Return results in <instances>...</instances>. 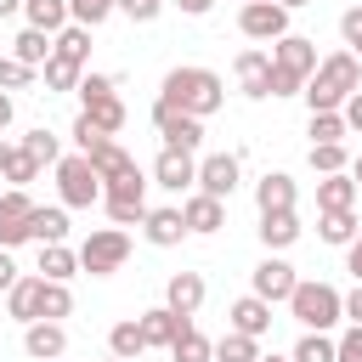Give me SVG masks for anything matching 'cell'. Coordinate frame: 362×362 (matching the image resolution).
Listing matches in <instances>:
<instances>
[{
    "label": "cell",
    "mask_w": 362,
    "mask_h": 362,
    "mask_svg": "<svg viewBox=\"0 0 362 362\" xmlns=\"http://www.w3.org/2000/svg\"><path fill=\"white\" fill-rule=\"evenodd\" d=\"M11 283H17V260L11 249H0V294H11Z\"/></svg>",
    "instance_id": "52"
},
{
    "label": "cell",
    "mask_w": 362,
    "mask_h": 362,
    "mask_svg": "<svg viewBox=\"0 0 362 362\" xmlns=\"http://www.w3.org/2000/svg\"><path fill=\"white\" fill-rule=\"evenodd\" d=\"M17 119V102H11V90H0V130Z\"/></svg>",
    "instance_id": "53"
},
{
    "label": "cell",
    "mask_w": 362,
    "mask_h": 362,
    "mask_svg": "<svg viewBox=\"0 0 362 362\" xmlns=\"http://www.w3.org/2000/svg\"><path fill=\"white\" fill-rule=\"evenodd\" d=\"M334 362H362V328H345L334 339Z\"/></svg>",
    "instance_id": "46"
},
{
    "label": "cell",
    "mask_w": 362,
    "mask_h": 362,
    "mask_svg": "<svg viewBox=\"0 0 362 362\" xmlns=\"http://www.w3.org/2000/svg\"><path fill=\"white\" fill-rule=\"evenodd\" d=\"M339 311L351 317V328H362V283H356L351 294H339Z\"/></svg>",
    "instance_id": "50"
},
{
    "label": "cell",
    "mask_w": 362,
    "mask_h": 362,
    "mask_svg": "<svg viewBox=\"0 0 362 362\" xmlns=\"http://www.w3.org/2000/svg\"><path fill=\"white\" fill-rule=\"evenodd\" d=\"M175 6H181V11H187V17H204V11H209V6H215V0H175Z\"/></svg>",
    "instance_id": "54"
},
{
    "label": "cell",
    "mask_w": 362,
    "mask_h": 362,
    "mask_svg": "<svg viewBox=\"0 0 362 362\" xmlns=\"http://www.w3.org/2000/svg\"><path fill=\"white\" fill-rule=\"evenodd\" d=\"M351 57H356V62H362V40H356V45H351Z\"/></svg>",
    "instance_id": "59"
},
{
    "label": "cell",
    "mask_w": 362,
    "mask_h": 362,
    "mask_svg": "<svg viewBox=\"0 0 362 362\" xmlns=\"http://www.w3.org/2000/svg\"><path fill=\"white\" fill-rule=\"evenodd\" d=\"M102 362H119V356H102Z\"/></svg>",
    "instance_id": "61"
},
{
    "label": "cell",
    "mask_w": 362,
    "mask_h": 362,
    "mask_svg": "<svg viewBox=\"0 0 362 362\" xmlns=\"http://www.w3.org/2000/svg\"><path fill=\"white\" fill-rule=\"evenodd\" d=\"M11 153H17V147H11V141H0V170L11 164Z\"/></svg>",
    "instance_id": "56"
},
{
    "label": "cell",
    "mask_w": 362,
    "mask_h": 362,
    "mask_svg": "<svg viewBox=\"0 0 362 362\" xmlns=\"http://www.w3.org/2000/svg\"><path fill=\"white\" fill-rule=\"evenodd\" d=\"M11 57H17L23 68H45V62H51V34H40V28H23V34L11 40Z\"/></svg>",
    "instance_id": "31"
},
{
    "label": "cell",
    "mask_w": 362,
    "mask_h": 362,
    "mask_svg": "<svg viewBox=\"0 0 362 362\" xmlns=\"http://www.w3.org/2000/svg\"><path fill=\"white\" fill-rule=\"evenodd\" d=\"M294 198H300V187H294V175H283V170H266V175L255 181V209H260V215H283V209H294Z\"/></svg>",
    "instance_id": "13"
},
{
    "label": "cell",
    "mask_w": 362,
    "mask_h": 362,
    "mask_svg": "<svg viewBox=\"0 0 362 362\" xmlns=\"http://www.w3.org/2000/svg\"><path fill=\"white\" fill-rule=\"evenodd\" d=\"M6 311L28 328V322H40V277H17L11 283V294H6Z\"/></svg>",
    "instance_id": "28"
},
{
    "label": "cell",
    "mask_w": 362,
    "mask_h": 362,
    "mask_svg": "<svg viewBox=\"0 0 362 362\" xmlns=\"http://www.w3.org/2000/svg\"><path fill=\"white\" fill-rule=\"evenodd\" d=\"M113 11H119V0H68V23H79V28H96Z\"/></svg>",
    "instance_id": "40"
},
{
    "label": "cell",
    "mask_w": 362,
    "mask_h": 362,
    "mask_svg": "<svg viewBox=\"0 0 362 362\" xmlns=\"http://www.w3.org/2000/svg\"><path fill=\"white\" fill-rule=\"evenodd\" d=\"M34 79V68H23L17 57H0V90H23Z\"/></svg>",
    "instance_id": "45"
},
{
    "label": "cell",
    "mask_w": 362,
    "mask_h": 362,
    "mask_svg": "<svg viewBox=\"0 0 362 362\" xmlns=\"http://www.w3.org/2000/svg\"><path fill=\"white\" fill-rule=\"evenodd\" d=\"M277 6H283V11H294V6H311V0H277Z\"/></svg>",
    "instance_id": "58"
},
{
    "label": "cell",
    "mask_w": 362,
    "mask_h": 362,
    "mask_svg": "<svg viewBox=\"0 0 362 362\" xmlns=\"http://www.w3.org/2000/svg\"><path fill=\"white\" fill-rule=\"evenodd\" d=\"M11 11H23V0H0V17H11Z\"/></svg>",
    "instance_id": "57"
},
{
    "label": "cell",
    "mask_w": 362,
    "mask_h": 362,
    "mask_svg": "<svg viewBox=\"0 0 362 362\" xmlns=\"http://www.w3.org/2000/svg\"><path fill=\"white\" fill-rule=\"evenodd\" d=\"M85 158H90V170H96L102 181H119V175H130V170H136V158H130L119 141H102V147H96V153H85Z\"/></svg>",
    "instance_id": "29"
},
{
    "label": "cell",
    "mask_w": 362,
    "mask_h": 362,
    "mask_svg": "<svg viewBox=\"0 0 362 362\" xmlns=\"http://www.w3.org/2000/svg\"><path fill=\"white\" fill-rule=\"evenodd\" d=\"M23 351L34 362H57V356H68V328L62 322H28L23 328Z\"/></svg>",
    "instance_id": "17"
},
{
    "label": "cell",
    "mask_w": 362,
    "mask_h": 362,
    "mask_svg": "<svg viewBox=\"0 0 362 362\" xmlns=\"http://www.w3.org/2000/svg\"><path fill=\"white\" fill-rule=\"evenodd\" d=\"M260 243H266V255H277V249H288V243H300V215L294 209H283V215H260Z\"/></svg>",
    "instance_id": "23"
},
{
    "label": "cell",
    "mask_w": 362,
    "mask_h": 362,
    "mask_svg": "<svg viewBox=\"0 0 362 362\" xmlns=\"http://www.w3.org/2000/svg\"><path fill=\"white\" fill-rule=\"evenodd\" d=\"M102 141H113V136H102V130H96V124L79 113V119H74V147H79V153H96Z\"/></svg>",
    "instance_id": "44"
},
{
    "label": "cell",
    "mask_w": 362,
    "mask_h": 362,
    "mask_svg": "<svg viewBox=\"0 0 362 362\" xmlns=\"http://www.w3.org/2000/svg\"><path fill=\"white\" fill-rule=\"evenodd\" d=\"M238 170H243L238 153H209V158H198V192L226 204V198L238 192Z\"/></svg>",
    "instance_id": "12"
},
{
    "label": "cell",
    "mask_w": 362,
    "mask_h": 362,
    "mask_svg": "<svg viewBox=\"0 0 362 362\" xmlns=\"http://www.w3.org/2000/svg\"><path fill=\"white\" fill-rule=\"evenodd\" d=\"M158 102H164V107H175V113L209 119V113H221L226 85H221V74H215V68H170V74H164V85H158Z\"/></svg>",
    "instance_id": "1"
},
{
    "label": "cell",
    "mask_w": 362,
    "mask_h": 362,
    "mask_svg": "<svg viewBox=\"0 0 362 362\" xmlns=\"http://www.w3.org/2000/svg\"><path fill=\"white\" fill-rule=\"evenodd\" d=\"M17 147H23V153H28L34 164H57V158H62V141H57V136H51L45 124H34V130H28V136H23Z\"/></svg>",
    "instance_id": "38"
},
{
    "label": "cell",
    "mask_w": 362,
    "mask_h": 362,
    "mask_svg": "<svg viewBox=\"0 0 362 362\" xmlns=\"http://www.w3.org/2000/svg\"><path fill=\"white\" fill-rule=\"evenodd\" d=\"M238 85H243V96L249 102H266V85H272V57L260 51V45H249V51H238Z\"/></svg>",
    "instance_id": "14"
},
{
    "label": "cell",
    "mask_w": 362,
    "mask_h": 362,
    "mask_svg": "<svg viewBox=\"0 0 362 362\" xmlns=\"http://www.w3.org/2000/svg\"><path fill=\"white\" fill-rule=\"evenodd\" d=\"M28 238H34V243H68V209H62V204H51V209L34 204V215H28Z\"/></svg>",
    "instance_id": "24"
},
{
    "label": "cell",
    "mask_w": 362,
    "mask_h": 362,
    "mask_svg": "<svg viewBox=\"0 0 362 362\" xmlns=\"http://www.w3.org/2000/svg\"><path fill=\"white\" fill-rule=\"evenodd\" d=\"M57 362H62V356H57Z\"/></svg>",
    "instance_id": "63"
},
{
    "label": "cell",
    "mask_w": 362,
    "mask_h": 362,
    "mask_svg": "<svg viewBox=\"0 0 362 362\" xmlns=\"http://www.w3.org/2000/svg\"><path fill=\"white\" fill-rule=\"evenodd\" d=\"M124 260H130V232L124 226H102L79 243V272H90V277H113Z\"/></svg>",
    "instance_id": "5"
},
{
    "label": "cell",
    "mask_w": 362,
    "mask_h": 362,
    "mask_svg": "<svg viewBox=\"0 0 362 362\" xmlns=\"http://www.w3.org/2000/svg\"><path fill=\"white\" fill-rule=\"evenodd\" d=\"M339 34H345V45H356V40H362V6H351V11L339 17Z\"/></svg>",
    "instance_id": "49"
},
{
    "label": "cell",
    "mask_w": 362,
    "mask_h": 362,
    "mask_svg": "<svg viewBox=\"0 0 362 362\" xmlns=\"http://www.w3.org/2000/svg\"><path fill=\"white\" fill-rule=\"evenodd\" d=\"M311 170H317V175H345V170H351L345 141H317V147H311Z\"/></svg>",
    "instance_id": "39"
},
{
    "label": "cell",
    "mask_w": 362,
    "mask_h": 362,
    "mask_svg": "<svg viewBox=\"0 0 362 362\" xmlns=\"http://www.w3.org/2000/svg\"><path fill=\"white\" fill-rule=\"evenodd\" d=\"M260 362H288V356H260Z\"/></svg>",
    "instance_id": "60"
},
{
    "label": "cell",
    "mask_w": 362,
    "mask_h": 362,
    "mask_svg": "<svg viewBox=\"0 0 362 362\" xmlns=\"http://www.w3.org/2000/svg\"><path fill=\"white\" fill-rule=\"evenodd\" d=\"M351 181H356V192H362V153L351 158Z\"/></svg>",
    "instance_id": "55"
},
{
    "label": "cell",
    "mask_w": 362,
    "mask_h": 362,
    "mask_svg": "<svg viewBox=\"0 0 362 362\" xmlns=\"http://www.w3.org/2000/svg\"><path fill=\"white\" fill-rule=\"evenodd\" d=\"M238 28L249 34V40H283L288 34V11L277 6V0H243V11H238Z\"/></svg>",
    "instance_id": "10"
},
{
    "label": "cell",
    "mask_w": 362,
    "mask_h": 362,
    "mask_svg": "<svg viewBox=\"0 0 362 362\" xmlns=\"http://www.w3.org/2000/svg\"><path fill=\"white\" fill-rule=\"evenodd\" d=\"M351 204H356V181H351V170L317 181V209H351Z\"/></svg>",
    "instance_id": "32"
},
{
    "label": "cell",
    "mask_w": 362,
    "mask_h": 362,
    "mask_svg": "<svg viewBox=\"0 0 362 362\" xmlns=\"http://www.w3.org/2000/svg\"><path fill=\"white\" fill-rule=\"evenodd\" d=\"M305 136H311V147H317V141H345L351 130H345V119H339V113H311Z\"/></svg>",
    "instance_id": "42"
},
{
    "label": "cell",
    "mask_w": 362,
    "mask_h": 362,
    "mask_svg": "<svg viewBox=\"0 0 362 362\" xmlns=\"http://www.w3.org/2000/svg\"><path fill=\"white\" fill-rule=\"evenodd\" d=\"M339 119H345V130H351V136H362V90H351V96H345Z\"/></svg>",
    "instance_id": "48"
},
{
    "label": "cell",
    "mask_w": 362,
    "mask_h": 362,
    "mask_svg": "<svg viewBox=\"0 0 362 362\" xmlns=\"http://www.w3.org/2000/svg\"><path fill=\"white\" fill-rule=\"evenodd\" d=\"M153 181H158V187H170V192H187V187H198V158H192V153H170V147H164V153L153 158Z\"/></svg>",
    "instance_id": "15"
},
{
    "label": "cell",
    "mask_w": 362,
    "mask_h": 362,
    "mask_svg": "<svg viewBox=\"0 0 362 362\" xmlns=\"http://www.w3.org/2000/svg\"><path fill=\"white\" fill-rule=\"evenodd\" d=\"M215 362H260V339H249V334H221L215 339Z\"/></svg>",
    "instance_id": "35"
},
{
    "label": "cell",
    "mask_w": 362,
    "mask_h": 362,
    "mask_svg": "<svg viewBox=\"0 0 362 362\" xmlns=\"http://www.w3.org/2000/svg\"><path fill=\"white\" fill-rule=\"evenodd\" d=\"M28 215H34L28 187H6V192H0V249L28 243Z\"/></svg>",
    "instance_id": "11"
},
{
    "label": "cell",
    "mask_w": 362,
    "mask_h": 362,
    "mask_svg": "<svg viewBox=\"0 0 362 362\" xmlns=\"http://www.w3.org/2000/svg\"><path fill=\"white\" fill-rule=\"evenodd\" d=\"M57 192H62V209H90V204H102V175L90 170L85 153H62V158H57Z\"/></svg>",
    "instance_id": "4"
},
{
    "label": "cell",
    "mask_w": 362,
    "mask_h": 362,
    "mask_svg": "<svg viewBox=\"0 0 362 362\" xmlns=\"http://www.w3.org/2000/svg\"><path fill=\"white\" fill-rule=\"evenodd\" d=\"M79 272V249H68V243H40V277L45 283H68Z\"/></svg>",
    "instance_id": "26"
},
{
    "label": "cell",
    "mask_w": 362,
    "mask_h": 362,
    "mask_svg": "<svg viewBox=\"0 0 362 362\" xmlns=\"http://www.w3.org/2000/svg\"><path fill=\"white\" fill-rule=\"evenodd\" d=\"M79 102H85L79 113H85L102 136H119V130H124V119H130V113H124V102H119V90H107V96H79Z\"/></svg>",
    "instance_id": "20"
},
{
    "label": "cell",
    "mask_w": 362,
    "mask_h": 362,
    "mask_svg": "<svg viewBox=\"0 0 362 362\" xmlns=\"http://www.w3.org/2000/svg\"><path fill=\"white\" fill-rule=\"evenodd\" d=\"M119 11H124L130 23H153V17L164 11V0H119Z\"/></svg>",
    "instance_id": "47"
},
{
    "label": "cell",
    "mask_w": 362,
    "mask_h": 362,
    "mask_svg": "<svg viewBox=\"0 0 362 362\" xmlns=\"http://www.w3.org/2000/svg\"><path fill=\"white\" fill-rule=\"evenodd\" d=\"M40 74H45V96H57V90H79V74H85V68H79V62H68V57H57V51H51V62H45V68H40Z\"/></svg>",
    "instance_id": "33"
},
{
    "label": "cell",
    "mask_w": 362,
    "mask_h": 362,
    "mask_svg": "<svg viewBox=\"0 0 362 362\" xmlns=\"http://www.w3.org/2000/svg\"><path fill=\"white\" fill-rule=\"evenodd\" d=\"M351 90H362V62H356L351 51L322 57V62H317V74L300 85V96H305V107H311V113H339Z\"/></svg>",
    "instance_id": "2"
},
{
    "label": "cell",
    "mask_w": 362,
    "mask_h": 362,
    "mask_svg": "<svg viewBox=\"0 0 362 362\" xmlns=\"http://www.w3.org/2000/svg\"><path fill=\"white\" fill-rule=\"evenodd\" d=\"M181 221H187V232H204V238H209V232H221V226H226V204H221V198L192 192V198L181 204Z\"/></svg>",
    "instance_id": "21"
},
{
    "label": "cell",
    "mask_w": 362,
    "mask_h": 362,
    "mask_svg": "<svg viewBox=\"0 0 362 362\" xmlns=\"http://www.w3.org/2000/svg\"><path fill=\"white\" fill-rule=\"evenodd\" d=\"M51 51L57 57H68V62H79L85 68V57H90V28H79V23H68L57 40H51Z\"/></svg>",
    "instance_id": "37"
},
{
    "label": "cell",
    "mask_w": 362,
    "mask_h": 362,
    "mask_svg": "<svg viewBox=\"0 0 362 362\" xmlns=\"http://www.w3.org/2000/svg\"><path fill=\"white\" fill-rule=\"evenodd\" d=\"M226 322H232V334L260 339V334H272V305H266V300H255V294H243V300H232Z\"/></svg>",
    "instance_id": "19"
},
{
    "label": "cell",
    "mask_w": 362,
    "mask_h": 362,
    "mask_svg": "<svg viewBox=\"0 0 362 362\" xmlns=\"http://www.w3.org/2000/svg\"><path fill=\"white\" fill-rule=\"evenodd\" d=\"M141 232H147L153 249H175L187 238V221H181V209H147L141 215Z\"/></svg>",
    "instance_id": "22"
},
{
    "label": "cell",
    "mask_w": 362,
    "mask_h": 362,
    "mask_svg": "<svg viewBox=\"0 0 362 362\" xmlns=\"http://www.w3.org/2000/svg\"><path fill=\"white\" fill-rule=\"evenodd\" d=\"M102 209L113 215V226H136L147 215V175L130 170L119 181H102Z\"/></svg>",
    "instance_id": "6"
},
{
    "label": "cell",
    "mask_w": 362,
    "mask_h": 362,
    "mask_svg": "<svg viewBox=\"0 0 362 362\" xmlns=\"http://www.w3.org/2000/svg\"><path fill=\"white\" fill-rule=\"evenodd\" d=\"M272 68L288 74L294 85H305V79L317 74V45H311L305 34H283V40H272Z\"/></svg>",
    "instance_id": "8"
},
{
    "label": "cell",
    "mask_w": 362,
    "mask_h": 362,
    "mask_svg": "<svg viewBox=\"0 0 362 362\" xmlns=\"http://www.w3.org/2000/svg\"><path fill=\"white\" fill-rule=\"evenodd\" d=\"M23 17H28V28H40V34H62L68 28V0H23Z\"/></svg>",
    "instance_id": "27"
},
{
    "label": "cell",
    "mask_w": 362,
    "mask_h": 362,
    "mask_svg": "<svg viewBox=\"0 0 362 362\" xmlns=\"http://www.w3.org/2000/svg\"><path fill=\"white\" fill-rule=\"evenodd\" d=\"M356 6H362V0H356Z\"/></svg>",
    "instance_id": "62"
},
{
    "label": "cell",
    "mask_w": 362,
    "mask_h": 362,
    "mask_svg": "<svg viewBox=\"0 0 362 362\" xmlns=\"http://www.w3.org/2000/svg\"><path fill=\"white\" fill-rule=\"evenodd\" d=\"M356 232H362V226H356V209H317V238H322V243L345 249Z\"/></svg>",
    "instance_id": "25"
},
{
    "label": "cell",
    "mask_w": 362,
    "mask_h": 362,
    "mask_svg": "<svg viewBox=\"0 0 362 362\" xmlns=\"http://www.w3.org/2000/svg\"><path fill=\"white\" fill-rule=\"evenodd\" d=\"M345 272H351V277L362 283V232H356V238L345 243Z\"/></svg>",
    "instance_id": "51"
},
{
    "label": "cell",
    "mask_w": 362,
    "mask_h": 362,
    "mask_svg": "<svg viewBox=\"0 0 362 362\" xmlns=\"http://www.w3.org/2000/svg\"><path fill=\"white\" fill-rule=\"evenodd\" d=\"M283 305L294 311V322H300L305 334H328V328L345 317V311H339V288H334V283H305V277L294 283V294H288Z\"/></svg>",
    "instance_id": "3"
},
{
    "label": "cell",
    "mask_w": 362,
    "mask_h": 362,
    "mask_svg": "<svg viewBox=\"0 0 362 362\" xmlns=\"http://www.w3.org/2000/svg\"><path fill=\"white\" fill-rule=\"evenodd\" d=\"M164 305H170L175 317H198V305H204V277H198V272H175V277L164 283Z\"/></svg>",
    "instance_id": "18"
},
{
    "label": "cell",
    "mask_w": 362,
    "mask_h": 362,
    "mask_svg": "<svg viewBox=\"0 0 362 362\" xmlns=\"http://www.w3.org/2000/svg\"><path fill=\"white\" fill-rule=\"evenodd\" d=\"M153 124H158V136H164L170 153H198L204 147V119H192V113H175V107L153 102Z\"/></svg>",
    "instance_id": "7"
},
{
    "label": "cell",
    "mask_w": 362,
    "mask_h": 362,
    "mask_svg": "<svg viewBox=\"0 0 362 362\" xmlns=\"http://www.w3.org/2000/svg\"><path fill=\"white\" fill-rule=\"evenodd\" d=\"M68 311H74L68 283H45V277H40V322H62Z\"/></svg>",
    "instance_id": "34"
},
{
    "label": "cell",
    "mask_w": 362,
    "mask_h": 362,
    "mask_svg": "<svg viewBox=\"0 0 362 362\" xmlns=\"http://www.w3.org/2000/svg\"><path fill=\"white\" fill-rule=\"evenodd\" d=\"M0 175H6V181H11V187H28V181H34V175H40V164H34V158H28V153H23V147H17V153H11V164H6V170H0Z\"/></svg>",
    "instance_id": "43"
},
{
    "label": "cell",
    "mask_w": 362,
    "mask_h": 362,
    "mask_svg": "<svg viewBox=\"0 0 362 362\" xmlns=\"http://www.w3.org/2000/svg\"><path fill=\"white\" fill-rule=\"evenodd\" d=\"M294 283H300V277H294V266H288L283 255H266V260L249 272V294H255V300H266V305L288 300V294H294Z\"/></svg>",
    "instance_id": "9"
},
{
    "label": "cell",
    "mask_w": 362,
    "mask_h": 362,
    "mask_svg": "<svg viewBox=\"0 0 362 362\" xmlns=\"http://www.w3.org/2000/svg\"><path fill=\"white\" fill-rule=\"evenodd\" d=\"M141 351H147V339H141L136 317H124V322H113V328H107V356H119V362H136Z\"/></svg>",
    "instance_id": "30"
},
{
    "label": "cell",
    "mask_w": 362,
    "mask_h": 362,
    "mask_svg": "<svg viewBox=\"0 0 362 362\" xmlns=\"http://www.w3.org/2000/svg\"><path fill=\"white\" fill-rule=\"evenodd\" d=\"M288 362H334V339L328 334H300V345L288 351Z\"/></svg>",
    "instance_id": "41"
},
{
    "label": "cell",
    "mask_w": 362,
    "mask_h": 362,
    "mask_svg": "<svg viewBox=\"0 0 362 362\" xmlns=\"http://www.w3.org/2000/svg\"><path fill=\"white\" fill-rule=\"evenodd\" d=\"M170 356L175 362H215V339H204L198 328H181L175 345H170Z\"/></svg>",
    "instance_id": "36"
},
{
    "label": "cell",
    "mask_w": 362,
    "mask_h": 362,
    "mask_svg": "<svg viewBox=\"0 0 362 362\" xmlns=\"http://www.w3.org/2000/svg\"><path fill=\"white\" fill-rule=\"evenodd\" d=\"M136 328H141L147 351H153V345H164V351H170V345H175V334H181V328H192V317H175L170 305H153V311H141V317H136Z\"/></svg>",
    "instance_id": "16"
}]
</instances>
